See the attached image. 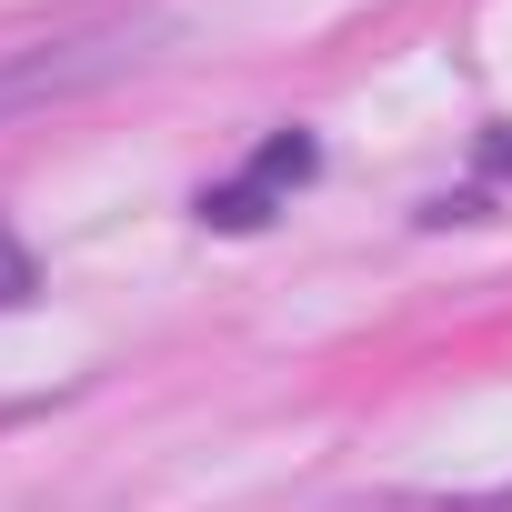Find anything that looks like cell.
<instances>
[{"instance_id": "6da1fadb", "label": "cell", "mask_w": 512, "mask_h": 512, "mask_svg": "<svg viewBox=\"0 0 512 512\" xmlns=\"http://www.w3.org/2000/svg\"><path fill=\"white\" fill-rule=\"evenodd\" d=\"M161 21H101V31H71V41H31V51H0V121L21 111H51L71 91H101L111 71L151 61Z\"/></svg>"}, {"instance_id": "7a4b0ae2", "label": "cell", "mask_w": 512, "mask_h": 512, "mask_svg": "<svg viewBox=\"0 0 512 512\" xmlns=\"http://www.w3.org/2000/svg\"><path fill=\"white\" fill-rule=\"evenodd\" d=\"M312 161H322V151H312V131H272V141H262V161H251L241 181L201 191V221H211V231H262V221H272V201H282L292 181H312Z\"/></svg>"}, {"instance_id": "3957f363", "label": "cell", "mask_w": 512, "mask_h": 512, "mask_svg": "<svg viewBox=\"0 0 512 512\" xmlns=\"http://www.w3.org/2000/svg\"><path fill=\"white\" fill-rule=\"evenodd\" d=\"M31 292H41V272H31V251H21V231L0 221V312H21Z\"/></svg>"}, {"instance_id": "277c9868", "label": "cell", "mask_w": 512, "mask_h": 512, "mask_svg": "<svg viewBox=\"0 0 512 512\" xmlns=\"http://www.w3.org/2000/svg\"><path fill=\"white\" fill-rule=\"evenodd\" d=\"M482 171H502V181H512V131H482Z\"/></svg>"}]
</instances>
